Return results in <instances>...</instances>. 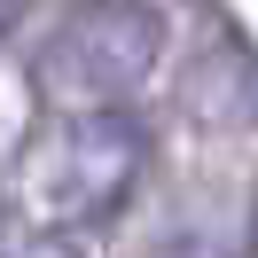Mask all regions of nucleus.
<instances>
[{"label":"nucleus","mask_w":258,"mask_h":258,"mask_svg":"<svg viewBox=\"0 0 258 258\" xmlns=\"http://www.w3.org/2000/svg\"><path fill=\"white\" fill-rule=\"evenodd\" d=\"M180 110L204 133H242L258 125V47L227 32L219 16L204 24V47L180 63Z\"/></svg>","instance_id":"obj_3"},{"label":"nucleus","mask_w":258,"mask_h":258,"mask_svg":"<svg viewBox=\"0 0 258 258\" xmlns=\"http://www.w3.org/2000/svg\"><path fill=\"white\" fill-rule=\"evenodd\" d=\"M149 172V133L125 110H71L47 141H32L8 172V204L16 219H47L63 227H102L110 211H125V196Z\"/></svg>","instance_id":"obj_1"},{"label":"nucleus","mask_w":258,"mask_h":258,"mask_svg":"<svg viewBox=\"0 0 258 258\" xmlns=\"http://www.w3.org/2000/svg\"><path fill=\"white\" fill-rule=\"evenodd\" d=\"M164 63V16L149 0H79L32 55V86L55 110H110Z\"/></svg>","instance_id":"obj_2"}]
</instances>
